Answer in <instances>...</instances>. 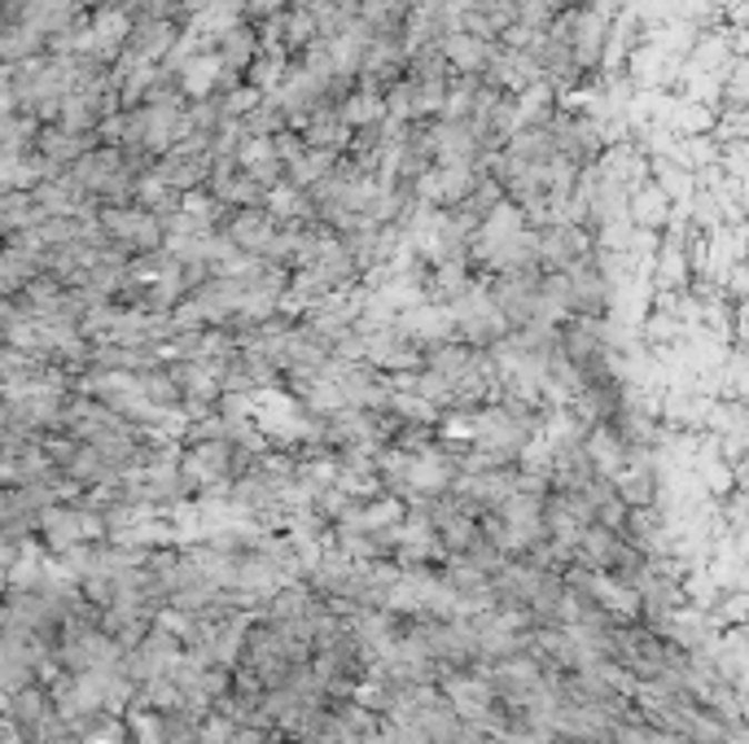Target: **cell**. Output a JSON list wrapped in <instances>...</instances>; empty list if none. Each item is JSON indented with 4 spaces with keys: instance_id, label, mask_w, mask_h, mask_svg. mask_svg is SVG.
<instances>
[{
    "instance_id": "1",
    "label": "cell",
    "mask_w": 749,
    "mask_h": 744,
    "mask_svg": "<svg viewBox=\"0 0 749 744\" xmlns=\"http://www.w3.org/2000/svg\"><path fill=\"white\" fill-rule=\"evenodd\" d=\"M451 324H456V320H451L448 311H417L403 329H408L417 342H448Z\"/></svg>"
}]
</instances>
